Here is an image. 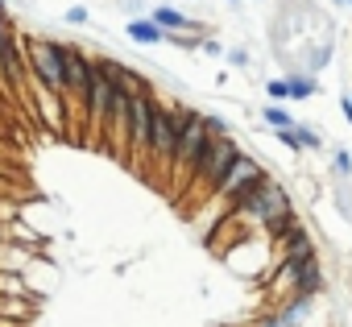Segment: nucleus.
Masks as SVG:
<instances>
[{
  "label": "nucleus",
  "instance_id": "1",
  "mask_svg": "<svg viewBox=\"0 0 352 327\" xmlns=\"http://www.w3.org/2000/svg\"><path fill=\"white\" fill-rule=\"evenodd\" d=\"M236 153H241V141H236L232 133H224V137H212V133H208V145H204V153H199V161H195V170H191V183H187L183 199H187V203L212 199L216 187H220L224 174H228V166L236 161Z\"/></svg>",
  "mask_w": 352,
  "mask_h": 327
},
{
  "label": "nucleus",
  "instance_id": "2",
  "mask_svg": "<svg viewBox=\"0 0 352 327\" xmlns=\"http://www.w3.org/2000/svg\"><path fill=\"white\" fill-rule=\"evenodd\" d=\"M179 124H183V104H166L162 95H153L149 145H145V170L149 174H170L174 145H179Z\"/></svg>",
  "mask_w": 352,
  "mask_h": 327
},
{
  "label": "nucleus",
  "instance_id": "3",
  "mask_svg": "<svg viewBox=\"0 0 352 327\" xmlns=\"http://www.w3.org/2000/svg\"><path fill=\"white\" fill-rule=\"evenodd\" d=\"M208 145V128H204V112L199 108H187L183 104V124H179V145H174V161H170V195L183 199L187 183H191V170Z\"/></svg>",
  "mask_w": 352,
  "mask_h": 327
},
{
  "label": "nucleus",
  "instance_id": "4",
  "mask_svg": "<svg viewBox=\"0 0 352 327\" xmlns=\"http://www.w3.org/2000/svg\"><path fill=\"white\" fill-rule=\"evenodd\" d=\"M149 116H153V91H137V95H129V124H124V161H129L133 170H145Z\"/></svg>",
  "mask_w": 352,
  "mask_h": 327
},
{
  "label": "nucleus",
  "instance_id": "5",
  "mask_svg": "<svg viewBox=\"0 0 352 327\" xmlns=\"http://www.w3.org/2000/svg\"><path fill=\"white\" fill-rule=\"evenodd\" d=\"M261 174H265V166H261L253 153H245V149H241V153H236V161L228 166V174H224V183H220V187H216V195L208 199V203H216V216H224V212H228V207H232V203H236V199L257 183V179H261Z\"/></svg>",
  "mask_w": 352,
  "mask_h": 327
},
{
  "label": "nucleus",
  "instance_id": "6",
  "mask_svg": "<svg viewBox=\"0 0 352 327\" xmlns=\"http://www.w3.org/2000/svg\"><path fill=\"white\" fill-rule=\"evenodd\" d=\"M323 286H327V278H323V265H319V257H315V253H311V257H302V261L294 265V294L319 298V294H323Z\"/></svg>",
  "mask_w": 352,
  "mask_h": 327
},
{
  "label": "nucleus",
  "instance_id": "7",
  "mask_svg": "<svg viewBox=\"0 0 352 327\" xmlns=\"http://www.w3.org/2000/svg\"><path fill=\"white\" fill-rule=\"evenodd\" d=\"M149 17H153V21H157V25H162L166 34H183V30L199 34V30H204V25H199L195 17H187V13H183L179 5H174V0H162V5H153V13H149Z\"/></svg>",
  "mask_w": 352,
  "mask_h": 327
},
{
  "label": "nucleus",
  "instance_id": "8",
  "mask_svg": "<svg viewBox=\"0 0 352 327\" xmlns=\"http://www.w3.org/2000/svg\"><path fill=\"white\" fill-rule=\"evenodd\" d=\"M124 34H129L133 46H162V42H166V30H162L153 17H129Z\"/></svg>",
  "mask_w": 352,
  "mask_h": 327
},
{
  "label": "nucleus",
  "instance_id": "9",
  "mask_svg": "<svg viewBox=\"0 0 352 327\" xmlns=\"http://www.w3.org/2000/svg\"><path fill=\"white\" fill-rule=\"evenodd\" d=\"M286 87H290V100H311L319 91V79L307 71H286Z\"/></svg>",
  "mask_w": 352,
  "mask_h": 327
},
{
  "label": "nucleus",
  "instance_id": "10",
  "mask_svg": "<svg viewBox=\"0 0 352 327\" xmlns=\"http://www.w3.org/2000/svg\"><path fill=\"white\" fill-rule=\"evenodd\" d=\"M348 183L352 179H331V199H336V207H340L344 220H352V187Z\"/></svg>",
  "mask_w": 352,
  "mask_h": 327
},
{
  "label": "nucleus",
  "instance_id": "11",
  "mask_svg": "<svg viewBox=\"0 0 352 327\" xmlns=\"http://www.w3.org/2000/svg\"><path fill=\"white\" fill-rule=\"evenodd\" d=\"M331 179H352V153L344 145L331 149Z\"/></svg>",
  "mask_w": 352,
  "mask_h": 327
},
{
  "label": "nucleus",
  "instance_id": "12",
  "mask_svg": "<svg viewBox=\"0 0 352 327\" xmlns=\"http://www.w3.org/2000/svg\"><path fill=\"white\" fill-rule=\"evenodd\" d=\"M261 120H265L270 128H286V124H294V116H290L282 104H265V108H261Z\"/></svg>",
  "mask_w": 352,
  "mask_h": 327
},
{
  "label": "nucleus",
  "instance_id": "13",
  "mask_svg": "<svg viewBox=\"0 0 352 327\" xmlns=\"http://www.w3.org/2000/svg\"><path fill=\"white\" fill-rule=\"evenodd\" d=\"M294 133L302 137V149H323V133H319L315 124H302V120H294Z\"/></svg>",
  "mask_w": 352,
  "mask_h": 327
},
{
  "label": "nucleus",
  "instance_id": "14",
  "mask_svg": "<svg viewBox=\"0 0 352 327\" xmlns=\"http://www.w3.org/2000/svg\"><path fill=\"white\" fill-rule=\"evenodd\" d=\"M274 141H278L282 149H290V153H302V137L294 133V124H286V128H274Z\"/></svg>",
  "mask_w": 352,
  "mask_h": 327
},
{
  "label": "nucleus",
  "instance_id": "15",
  "mask_svg": "<svg viewBox=\"0 0 352 327\" xmlns=\"http://www.w3.org/2000/svg\"><path fill=\"white\" fill-rule=\"evenodd\" d=\"M166 42L170 46H179V50H199V34H191V30H183V34H166Z\"/></svg>",
  "mask_w": 352,
  "mask_h": 327
},
{
  "label": "nucleus",
  "instance_id": "16",
  "mask_svg": "<svg viewBox=\"0 0 352 327\" xmlns=\"http://www.w3.org/2000/svg\"><path fill=\"white\" fill-rule=\"evenodd\" d=\"M63 21H67V25H87L91 13H87V5H71V9L63 13Z\"/></svg>",
  "mask_w": 352,
  "mask_h": 327
},
{
  "label": "nucleus",
  "instance_id": "17",
  "mask_svg": "<svg viewBox=\"0 0 352 327\" xmlns=\"http://www.w3.org/2000/svg\"><path fill=\"white\" fill-rule=\"evenodd\" d=\"M224 58H228V67H236V71H249V50H241V46H232V50H224Z\"/></svg>",
  "mask_w": 352,
  "mask_h": 327
},
{
  "label": "nucleus",
  "instance_id": "18",
  "mask_svg": "<svg viewBox=\"0 0 352 327\" xmlns=\"http://www.w3.org/2000/svg\"><path fill=\"white\" fill-rule=\"evenodd\" d=\"M265 95H270V100H290V87H286V75H282V79H265Z\"/></svg>",
  "mask_w": 352,
  "mask_h": 327
},
{
  "label": "nucleus",
  "instance_id": "19",
  "mask_svg": "<svg viewBox=\"0 0 352 327\" xmlns=\"http://www.w3.org/2000/svg\"><path fill=\"white\" fill-rule=\"evenodd\" d=\"M204 128H208L212 137H224V133H228V120L216 116V112H204Z\"/></svg>",
  "mask_w": 352,
  "mask_h": 327
},
{
  "label": "nucleus",
  "instance_id": "20",
  "mask_svg": "<svg viewBox=\"0 0 352 327\" xmlns=\"http://www.w3.org/2000/svg\"><path fill=\"white\" fill-rule=\"evenodd\" d=\"M199 50H204L208 58H224V42H216V38H204V42H199Z\"/></svg>",
  "mask_w": 352,
  "mask_h": 327
},
{
  "label": "nucleus",
  "instance_id": "21",
  "mask_svg": "<svg viewBox=\"0 0 352 327\" xmlns=\"http://www.w3.org/2000/svg\"><path fill=\"white\" fill-rule=\"evenodd\" d=\"M340 112H344V120L352 124V91H344V95H340Z\"/></svg>",
  "mask_w": 352,
  "mask_h": 327
},
{
  "label": "nucleus",
  "instance_id": "22",
  "mask_svg": "<svg viewBox=\"0 0 352 327\" xmlns=\"http://www.w3.org/2000/svg\"><path fill=\"white\" fill-rule=\"evenodd\" d=\"M0 17H9V0H0Z\"/></svg>",
  "mask_w": 352,
  "mask_h": 327
},
{
  "label": "nucleus",
  "instance_id": "23",
  "mask_svg": "<svg viewBox=\"0 0 352 327\" xmlns=\"http://www.w3.org/2000/svg\"><path fill=\"white\" fill-rule=\"evenodd\" d=\"M224 5H232V9H236V5H241V0H224Z\"/></svg>",
  "mask_w": 352,
  "mask_h": 327
},
{
  "label": "nucleus",
  "instance_id": "24",
  "mask_svg": "<svg viewBox=\"0 0 352 327\" xmlns=\"http://www.w3.org/2000/svg\"><path fill=\"white\" fill-rule=\"evenodd\" d=\"M331 5H348V0H331Z\"/></svg>",
  "mask_w": 352,
  "mask_h": 327
},
{
  "label": "nucleus",
  "instance_id": "25",
  "mask_svg": "<svg viewBox=\"0 0 352 327\" xmlns=\"http://www.w3.org/2000/svg\"><path fill=\"white\" fill-rule=\"evenodd\" d=\"M348 9H352V0H348Z\"/></svg>",
  "mask_w": 352,
  "mask_h": 327
}]
</instances>
